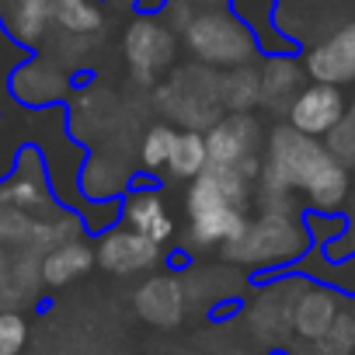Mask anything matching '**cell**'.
<instances>
[{
    "instance_id": "cell-15",
    "label": "cell",
    "mask_w": 355,
    "mask_h": 355,
    "mask_svg": "<svg viewBox=\"0 0 355 355\" xmlns=\"http://www.w3.org/2000/svg\"><path fill=\"white\" fill-rule=\"evenodd\" d=\"M119 223L136 230V234H143L146 241H153L160 248L174 237V216H171V209H167V202H164V196L157 189L125 192V199L119 206Z\"/></svg>"
},
{
    "instance_id": "cell-27",
    "label": "cell",
    "mask_w": 355,
    "mask_h": 355,
    "mask_svg": "<svg viewBox=\"0 0 355 355\" xmlns=\"http://www.w3.org/2000/svg\"><path fill=\"white\" fill-rule=\"evenodd\" d=\"M28 341V324L18 310H0V355H18Z\"/></svg>"
},
{
    "instance_id": "cell-7",
    "label": "cell",
    "mask_w": 355,
    "mask_h": 355,
    "mask_svg": "<svg viewBox=\"0 0 355 355\" xmlns=\"http://www.w3.org/2000/svg\"><path fill=\"white\" fill-rule=\"evenodd\" d=\"M303 286H306L303 275H286L254 293V300L248 306V327L261 345L282 348L296 338L293 334V306H296V296L303 293Z\"/></svg>"
},
{
    "instance_id": "cell-9",
    "label": "cell",
    "mask_w": 355,
    "mask_h": 355,
    "mask_svg": "<svg viewBox=\"0 0 355 355\" xmlns=\"http://www.w3.org/2000/svg\"><path fill=\"white\" fill-rule=\"evenodd\" d=\"M0 206L21 213H49L53 209V185L42 150L21 146L11 160V171L0 178Z\"/></svg>"
},
{
    "instance_id": "cell-6",
    "label": "cell",
    "mask_w": 355,
    "mask_h": 355,
    "mask_svg": "<svg viewBox=\"0 0 355 355\" xmlns=\"http://www.w3.org/2000/svg\"><path fill=\"white\" fill-rule=\"evenodd\" d=\"M209 164L234 167L248 182H258L261 174V122L254 112H227L216 125L206 129Z\"/></svg>"
},
{
    "instance_id": "cell-25",
    "label": "cell",
    "mask_w": 355,
    "mask_h": 355,
    "mask_svg": "<svg viewBox=\"0 0 355 355\" xmlns=\"http://www.w3.org/2000/svg\"><path fill=\"white\" fill-rule=\"evenodd\" d=\"M174 136H178V129L171 125V122H157V125H150L146 129V136H143V146H139V160H143V167L146 171H164L167 167V157H171V146H174Z\"/></svg>"
},
{
    "instance_id": "cell-17",
    "label": "cell",
    "mask_w": 355,
    "mask_h": 355,
    "mask_svg": "<svg viewBox=\"0 0 355 355\" xmlns=\"http://www.w3.org/2000/svg\"><path fill=\"white\" fill-rule=\"evenodd\" d=\"M261 108H272L279 115L289 112V105L296 101V94L306 87V70L296 56H265L261 67Z\"/></svg>"
},
{
    "instance_id": "cell-14",
    "label": "cell",
    "mask_w": 355,
    "mask_h": 355,
    "mask_svg": "<svg viewBox=\"0 0 355 355\" xmlns=\"http://www.w3.org/2000/svg\"><path fill=\"white\" fill-rule=\"evenodd\" d=\"M8 87H11V98L28 105V108H49L56 101L67 98L70 91V77L46 56H28L11 77H8Z\"/></svg>"
},
{
    "instance_id": "cell-16",
    "label": "cell",
    "mask_w": 355,
    "mask_h": 355,
    "mask_svg": "<svg viewBox=\"0 0 355 355\" xmlns=\"http://www.w3.org/2000/svg\"><path fill=\"white\" fill-rule=\"evenodd\" d=\"M341 310H345V303H341L338 289L306 279V286H303V293L296 296V306H293V334L300 341H313V338L331 331V324L338 320Z\"/></svg>"
},
{
    "instance_id": "cell-24",
    "label": "cell",
    "mask_w": 355,
    "mask_h": 355,
    "mask_svg": "<svg viewBox=\"0 0 355 355\" xmlns=\"http://www.w3.org/2000/svg\"><path fill=\"white\" fill-rule=\"evenodd\" d=\"M293 355H355V310L345 306L327 334L303 341Z\"/></svg>"
},
{
    "instance_id": "cell-31",
    "label": "cell",
    "mask_w": 355,
    "mask_h": 355,
    "mask_svg": "<svg viewBox=\"0 0 355 355\" xmlns=\"http://www.w3.org/2000/svg\"><path fill=\"white\" fill-rule=\"evenodd\" d=\"M348 108H352V112H355V101H352V105H348Z\"/></svg>"
},
{
    "instance_id": "cell-12",
    "label": "cell",
    "mask_w": 355,
    "mask_h": 355,
    "mask_svg": "<svg viewBox=\"0 0 355 355\" xmlns=\"http://www.w3.org/2000/svg\"><path fill=\"white\" fill-rule=\"evenodd\" d=\"M348 112V101H345V91L334 87V84H306L296 101L289 105L286 112V122L293 129H300L303 136H313V139H324Z\"/></svg>"
},
{
    "instance_id": "cell-22",
    "label": "cell",
    "mask_w": 355,
    "mask_h": 355,
    "mask_svg": "<svg viewBox=\"0 0 355 355\" xmlns=\"http://www.w3.org/2000/svg\"><path fill=\"white\" fill-rule=\"evenodd\" d=\"M53 25L73 39H91L105 28L101 0H53Z\"/></svg>"
},
{
    "instance_id": "cell-29",
    "label": "cell",
    "mask_w": 355,
    "mask_h": 355,
    "mask_svg": "<svg viewBox=\"0 0 355 355\" xmlns=\"http://www.w3.org/2000/svg\"><path fill=\"white\" fill-rule=\"evenodd\" d=\"M4 258H8V248H4V241H0V265H4Z\"/></svg>"
},
{
    "instance_id": "cell-1",
    "label": "cell",
    "mask_w": 355,
    "mask_h": 355,
    "mask_svg": "<svg viewBox=\"0 0 355 355\" xmlns=\"http://www.w3.org/2000/svg\"><path fill=\"white\" fill-rule=\"evenodd\" d=\"M254 196L261 209H286V213H300L296 196H303V202L313 213L327 216L348 202L352 171L331 157L324 139L303 136L300 129L286 122V125H275L265 143Z\"/></svg>"
},
{
    "instance_id": "cell-11",
    "label": "cell",
    "mask_w": 355,
    "mask_h": 355,
    "mask_svg": "<svg viewBox=\"0 0 355 355\" xmlns=\"http://www.w3.org/2000/svg\"><path fill=\"white\" fill-rule=\"evenodd\" d=\"M94 254H98V265L108 275L129 279V275H143V272L157 268L160 258H164V248L146 241L143 234H136L129 227H115V230L101 234Z\"/></svg>"
},
{
    "instance_id": "cell-18",
    "label": "cell",
    "mask_w": 355,
    "mask_h": 355,
    "mask_svg": "<svg viewBox=\"0 0 355 355\" xmlns=\"http://www.w3.org/2000/svg\"><path fill=\"white\" fill-rule=\"evenodd\" d=\"M0 25L18 46L35 49L53 28V0H0Z\"/></svg>"
},
{
    "instance_id": "cell-20",
    "label": "cell",
    "mask_w": 355,
    "mask_h": 355,
    "mask_svg": "<svg viewBox=\"0 0 355 355\" xmlns=\"http://www.w3.org/2000/svg\"><path fill=\"white\" fill-rule=\"evenodd\" d=\"M94 261H98V254L84 237L63 241V244H56L53 251L42 254V286H53V289L70 286L73 279H84Z\"/></svg>"
},
{
    "instance_id": "cell-26",
    "label": "cell",
    "mask_w": 355,
    "mask_h": 355,
    "mask_svg": "<svg viewBox=\"0 0 355 355\" xmlns=\"http://www.w3.org/2000/svg\"><path fill=\"white\" fill-rule=\"evenodd\" d=\"M324 146L331 150L334 160H341L348 171H355V112L348 108L345 119L324 136Z\"/></svg>"
},
{
    "instance_id": "cell-21",
    "label": "cell",
    "mask_w": 355,
    "mask_h": 355,
    "mask_svg": "<svg viewBox=\"0 0 355 355\" xmlns=\"http://www.w3.org/2000/svg\"><path fill=\"white\" fill-rule=\"evenodd\" d=\"M209 167V150H206V132L199 129H178L171 157H167V178L174 182H192Z\"/></svg>"
},
{
    "instance_id": "cell-13",
    "label": "cell",
    "mask_w": 355,
    "mask_h": 355,
    "mask_svg": "<svg viewBox=\"0 0 355 355\" xmlns=\"http://www.w3.org/2000/svg\"><path fill=\"white\" fill-rule=\"evenodd\" d=\"M132 306L153 327H178L185 320V310H189V296H185L182 275L157 272V275L143 279L136 296H132Z\"/></svg>"
},
{
    "instance_id": "cell-28",
    "label": "cell",
    "mask_w": 355,
    "mask_h": 355,
    "mask_svg": "<svg viewBox=\"0 0 355 355\" xmlns=\"http://www.w3.org/2000/svg\"><path fill=\"white\" fill-rule=\"evenodd\" d=\"M303 4H338V0H303Z\"/></svg>"
},
{
    "instance_id": "cell-8",
    "label": "cell",
    "mask_w": 355,
    "mask_h": 355,
    "mask_svg": "<svg viewBox=\"0 0 355 355\" xmlns=\"http://www.w3.org/2000/svg\"><path fill=\"white\" fill-rule=\"evenodd\" d=\"M178 53L174 28L157 18H136L122 35V56L136 84H157L160 73L171 70Z\"/></svg>"
},
{
    "instance_id": "cell-2",
    "label": "cell",
    "mask_w": 355,
    "mask_h": 355,
    "mask_svg": "<svg viewBox=\"0 0 355 355\" xmlns=\"http://www.w3.org/2000/svg\"><path fill=\"white\" fill-rule=\"evenodd\" d=\"M254 182L234 167L209 164L199 178L189 182L185 213H189V244L192 248H227L248 227Z\"/></svg>"
},
{
    "instance_id": "cell-5",
    "label": "cell",
    "mask_w": 355,
    "mask_h": 355,
    "mask_svg": "<svg viewBox=\"0 0 355 355\" xmlns=\"http://www.w3.org/2000/svg\"><path fill=\"white\" fill-rule=\"evenodd\" d=\"M157 108L167 112V119L182 122L185 129L206 132L223 119V94H220V73L213 67H185L171 80L157 87Z\"/></svg>"
},
{
    "instance_id": "cell-23",
    "label": "cell",
    "mask_w": 355,
    "mask_h": 355,
    "mask_svg": "<svg viewBox=\"0 0 355 355\" xmlns=\"http://www.w3.org/2000/svg\"><path fill=\"white\" fill-rule=\"evenodd\" d=\"M220 94L227 112H254L261 105V73L258 67L244 63L220 77Z\"/></svg>"
},
{
    "instance_id": "cell-19",
    "label": "cell",
    "mask_w": 355,
    "mask_h": 355,
    "mask_svg": "<svg viewBox=\"0 0 355 355\" xmlns=\"http://www.w3.org/2000/svg\"><path fill=\"white\" fill-rule=\"evenodd\" d=\"M230 11L248 25V32L258 42V53H268V56L293 53V42L279 28V4L275 0H230Z\"/></svg>"
},
{
    "instance_id": "cell-4",
    "label": "cell",
    "mask_w": 355,
    "mask_h": 355,
    "mask_svg": "<svg viewBox=\"0 0 355 355\" xmlns=\"http://www.w3.org/2000/svg\"><path fill=\"white\" fill-rule=\"evenodd\" d=\"M182 39H185V49L196 56V63L213 67V70H234L258 56L254 35L227 8L196 11L192 21L182 28Z\"/></svg>"
},
{
    "instance_id": "cell-30",
    "label": "cell",
    "mask_w": 355,
    "mask_h": 355,
    "mask_svg": "<svg viewBox=\"0 0 355 355\" xmlns=\"http://www.w3.org/2000/svg\"><path fill=\"white\" fill-rule=\"evenodd\" d=\"M352 21H355V0H352Z\"/></svg>"
},
{
    "instance_id": "cell-10",
    "label": "cell",
    "mask_w": 355,
    "mask_h": 355,
    "mask_svg": "<svg viewBox=\"0 0 355 355\" xmlns=\"http://www.w3.org/2000/svg\"><path fill=\"white\" fill-rule=\"evenodd\" d=\"M303 70L313 84H355V21H345L306 46Z\"/></svg>"
},
{
    "instance_id": "cell-32",
    "label": "cell",
    "mask_w": 355,
    "mask_h": 355,
    "mask_svg": "<svg viewBox=\"0 0 355 355\" xmlns=\"http://www.w3.org/2000/svg\"><path fill=\"white\" fill-rule=\"evenodd\" d=\"M122 4H125V0H122Z\"/></svg>"
},
{
    "instance_id": "cell-3",
    "label": "cell",
    "mask_w": 355,
    "mask_h": 355,
    "mask_svg": "<svg viewBox=\"0 0 355 355\" xmlns=\"http://www.w3.org/2000/svg\"><path fill=\"white\" fill-rule=\"evenodd\" d=\"M313 237L300 213L286 209H258L254 220H248L244 234L223 248V258L230 265L268 272V268H289L310 251Z\"/></svg>"
}]
</instances>
